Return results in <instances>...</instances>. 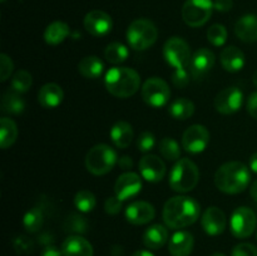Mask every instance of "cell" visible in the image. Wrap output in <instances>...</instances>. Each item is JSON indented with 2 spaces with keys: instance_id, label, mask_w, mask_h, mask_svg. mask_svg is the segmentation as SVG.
<instances>
[{
  "instance_id": "obj_40",
  "label": "cell",
  "mask_w": 257,
  "mask_h": 256,
  "mask_svg": "<svg viewBox=\"0 0 257 256\" xmlns=\"http://www.w3.org/2000/svg\"><path fill=\"white\" fill-rule=\"evenodd\" d=\"M13 70H14V63H13L12 58L5 53H2L0 54V80L5 82L9 79Z\"/></svg>"
},
{
  "instance_id": "obj_51",
  "label": "cell",
  "mask_w": 257,
  "mask_h": 256,
  "mask_svg": "<svg viewBox=\"0 0 257 256\" xmlns=\"http://www.w3.org/2000/svg\"><path fill=\"white\" fill-rule=\"evenodd\" d=\"M132 256H155V255L148 250H138L136 251V252H133Z\"/></svg>"
},
{
  "instance_id": "obj_20",
  "label": "cell",
  "mask_w": 257,
  "mask_h": 256,
  "mask_svg": "<svg viewBox=\"0 0 257 256\" xmlns=\"http://www.w3.org/2000/svg\"><path fill=\"white\" fill-rule=\"evenodd\" d=\"M62 251L64 256H93V246L80 235H70L63 241Z\"/></svg>"
},
{
  "instance_id": "obj_45",
  "label": "cell",
  "mask_w": 257,
  "mask_h": 256,
  "mask_svg": "<svg viewBox=\"0 0 257 256\" xmlns=\"http://www.w3.org/2000/svg\"><path fill=\"white\" fill-rule=\"evenodd\" d=\"M232 0H215L213 2V7H215V10L221 13H227L232 9Z\"/></svg>"
},
{
  "instance_id": "obj_15",
  "label": "cell",
  "mask_w": 257,
  "mask_h": 256,
  "mask_svg": "<svg viewBox=\"0 0 257 256\" xmlns=\"http://www.w3.org/2000/svg\"><path fill=\"white\" fill-rule=\"evenodd\" d=\"M226 223V215L221 208L216 206L206 208L201 217V225L205 232L210 236H218L225 231Z\"/></svg>"
},
{
  "instance_id": "obj_9",
  "label": "cell",
  "mask_w": 257,
  "mask_h": 256,
  "mask_svg": "<svg viewBox=\"0 0 257 256\" xmlns=\"http://www.w3.org/2000/svg\"><path fill=\"white\" fill-rule=\"evenodd\" d=\"M142 98L150 107H165L171 99L170 85L166 80L158 77L148 78L142 85Z\"/></svg>"
},
{
  "instance_id": "obj_46",
  "label": "cell",
  "mask_w": 257,
  "mask_h": 256,
  "mask_svg": "<svg viewBox=\"0 0 257 256\" xmlns=\"http://www.w3.org/2000/svg\"><path fill=\"white\" fill-rule=\"evenodd\" d=\"M40 256H64V255H63L62 248L57 247V246L54 245H49V246H45V247L43 248Z\"/></svg>"
},
{
  "instance_id": "obj_35",
  "label": "cell",
  "mask_w": 257,
  "mask_h": 256,
  "mask_svg": "<svg viewBox=\"0 0 257 256\" xmlns=\"http://www.w3.org/2000/svg\"><path fill=\"white\" fill-rule=\"evenodd\" d=\"M160 152L167 161L181 160V148L176 140L171 137H165L160 142Z\"/></svg>"
},
{
  "instance_id": "obj_7",
  "label": "cell",
  "mask_w": 257,
  "mask_h": 256,
  "mask_svg": "<svg viewBox=\"0 0 257 256\" xmlns=\"http://www.w3.org/2000/svg\"><path fill=\"white\" fill-rule=\"evenodd\" d=\"M163 57L166 62L175 69H187L190 68L191 54L190 45L180 37H172L163 45Z\"/></svg>"
},
{
  "instance_id": "obj_39",
  "label": "cell",
  "mask_w": 257,
  "mask_h": 256,
  "mask_svg": "<svg viewBox=\"0 0 257 256\" xmlns=\"http://www.w3.org/2000/svg\"><path fill=\"white\" fill-rule=\"evenodd\" d=\"M156 146V137L153 133L148 132H142L137 138V148L143 153H147L150 151H152Z\"/></svg>"
},
{
  "instance_id": "obj_21",
  "label": "cell",
  "mask_w": 257,
  "mask_h": 256,
  "mask_svg": "<svg viewBox=\"0 0 257 256\" xmlns=\"http://www.w3.org/2000/svg\"><path fill=\"white\" fill-rule=\"evenodd\" d=\"M220 62L226 72H240L245 65V54L240 48L230 45L222 49L220 54Z\"/></svg>"
},
{
  "instance_id": "obj_38",
  "label": "cell",
  "mask_w": 257,
  "mask_h": 256,
  "mask_svg": "<svg viewBox=\"0 0 257 256\" xmlns=\"http://www.w3.org/2000/svg\"><path fill=\"white\" fill-rule=\"evenodd\" d=\"M13 247L18 255H28L34 250V242L27 236L20 235L13 240Z\"/></svg>"
},
{
  "instance_id": "obj_50",
  "label": "cell",
  "mask_w": 257,
  "mask_h": 256,
  "mask_svg": "<svg viewBox=\"0 0 257 256\" xmlns=\"http://www.w3.org/2000/svg\"><path fill=\"white\" fill-rule=\"evenodd\" d=\"M250 195H251V197H252V200L257 203V180L252 183V185H251Z\"/></svg>"
},
{
  "instance_id": "obj_30",
  "label": "cell",
  "mask_w": 257,
  "mask_h": 256,
  "mask_svg": "<svg viewBox=\"0 0 257 256\" xmlns=\"http://www.w3.org/2000/svg\"><path fill=\"white\" fill-rule=\"evenodd\" d=\"M25 102L19 93L15 90H8L2 98V110L8 114H20L24 112Z\"/></svg>"
},
{
  "instance_id": "obj_37",
  "label": "cell",
  "mask_w": 257,
  "mask_h": 256,
  "mask_svg": "<svg viewBox=\"0 0 257 256\" xmlns=\"http://www.w3.org/2000/svg\"><path fill=\"white\" fill-rule=\"evenodd\" d=\"M207 39L215 47H222L227 40V29L222 24H213L207 30Z\"/></svg>"
},
{
  "instance_id": "obj_36",
  "label": "cell",
  "mask_w": 257,
  "mask_h": 256,
  "mask_svg": "<svg viewBox=\"0 0 257 256\" xmlns=\"http://www.w3.org/2000/svg\"><path fill=\"white\" fill-rule=\"evenodd\" d=\"M33 84V78L28 70L20 69L12 77V89L17 93H25L30 89Z\"/></svg>"
},
{
  "instance_id": "obj_47",
  "label": "cell",
  "mask_w": 257,
  "mask_h": 256,
  "mask_svg": "<svg viewBox=\"0 0 257 256\" xmlns=\"http://www.w3.org/2000/svg\"><path fill=\"white\" fill-rule=\"evenodd\" d=\"M38 242L42 243V245L44 246L53 245V242H54V237H53V235L50 232H42L39 235V237H38Z\"/></svg>"
},
{
  "instance_id": "obj_11",
  "label": "cell",
  "mask_w": 257,
  "mask_h": 256,
  "mask_svg": "<svg viewBox=\"0 0 257 256\" xmlns=\"http://www.w3.org/2000/svg\"><path fill=\"white\" fill-rule=\"evenodd\" d=\"M210 143V132L202 124H192L183 132L182 147L186 152L197 155L203 152Z\"/></svg>"
},
{
  "instance_id": "obj_33",
  "label": "cell",
  "mask_w": 257,
  "mask_h": 256,
  "mask_svg": "<svg viewBox=\"0 0 257 256\" xmlns=\"http://www.w3.org/2000/svg\"><path fill=\"white\" fill-rule=\"evenodd\" d=\"M74 205L80 212H90L97 206V198L89 190H80L74 196Z\"/></svg>"
},
{
  "instance_id": "obj_18",
  "label": "cell",
  "mask_w": 257,
  "mask_h": 256,
  "mask_svg": "<svg viewBox=\"0 0 257 256\" xmlns=\"http://www.w3.org/2000/svg\"><path fill=\"white\" fill-rule=\"evenodd\" d=\"M215 64V54L207 48H201L192 54L190 63V73L195 78H202L212 69Z\"/></svg>"
},
{
  "instance_id": "obj_54",
  "label": "cell",
  "mask_w": 257,
  "mask_h": 256,
  "mask_svg": "<svg viewBox=\"0 0 257 256\" xmlns=\"http://www.w3.org/2000/svg\"><path fill=\"white\" fill-rule=\"evenodd\" d=\"M0 2H2V3H5V2H7V0H0Z\"/></svg>"
},
{
  "instance_id": "obj_10",
  "label": "cell",
  "mask_w": 257,
  "mask_h": 256,
  "mask_svg": "<svg viewBox=\"0 0 257 256\" xmlns=\"http://www.w3.org/2000/svg\"><path fill=\"white\" fill-rule=\"evenodd\" d=\"M257 217L253 210L247 206H240L231 215L230 228L231 232L237 238L250 237L256 230Z\"/></svg>"
},
{
  "instance_id": "obj_41",
  "label": "cell",
  "mask_w": 257,
  "mask_h": 256,
  "mask_svg": "<svg viewBox=\"0 0 257 256\" xmlns=\"http://www.w3.org/2000/svg\"><path fill=\"white\" fill-rule=\"evenodd\" d=\"M231 256H257V247L250 242L238 243L233 247Z\"/></svg>"
},
{
  "instance_id": "obj_1",
  "label": "cell",
  "mask_w": 257,
  "mask_h": 256,
  "mask_svg": "<svg viewBox=\"0 0 257 256\" xmlns=\"http://www.w3.org/2000/svg\"><path fill=\"white\" fill-rule=\"evenodd\" d=\"M201 206L195 198L188 196L171 197L163 206V221L167 227L180 230L191 226L198 220Z\"/></svg>"
},
{
  "instance_id": "obj_19",
  "label": "cell",
  "mask_w": 257,
  "mask_h": 256,
  "mask_svg": "<svg viewBox=\"0 0 257 256\" xmlns=\"http://www.w3.org/2000/svg\"><path fill=\"white\" fill-rule=\"evenodd\" d=\"M195 246V238L188 231L181 230L172 235L168 242L171 256H190Z\"/></svg>"
},
{
  "instance_id": "obj_43",
  "label": "cell",
  "mask_w": 257,
  "mask_h": 256,
  "mask_svg": "<svg viewBox=\"0 0 257 256\" xmlns=\"http://www.w3.org/2000/svg\"><path fill=\"white\" fill-rule=\"evenodd\" d=\"M122 200L117 197V196H113V197H108L104 202V210L108 215H118L122 210Z\"/></svg>"
},
{
  "instance_id": "obj_16",
  "label": "cell",
  "mask_w": 257,
  "mask_h": 256,
  "mask_svg": "<svg viewBox=\"0 0 257 256\" xmlns=\"http://www.w3.org/2000/svg\"><path fill=\"white\" fill-rule=\"evenodd\" d=\"M140 172L148 182H160L166 175V165L158 156L146 155L140 161Z\"/></svg>"
},
{
  "instance_id": "obj_48",
  "label": "cell",
  "mask_w": 257,
  "mask_h": 256,
  "mask_svg": "<svg viewBox=\"0 0 257 256\" xmlns=\"http://www.w3.org/2000/svg\"><path fill=\"white\" fill-rule=\"evenodd\" d=\"M118 166H119L122 170H130L133 166V161L130 156H122L120 158H118Z\"/></svg>"
},
{
  "instance_id": "obj_34",
  "label": "cell",
  "mask_w": 257,
  "mask_h": 256,
  "mask_svg": "<svg viewBox=\"0 0 257 256\" xmlns=\"http://www.w3.org/2000/svg\"><path fill=\"white\" fill-rule=\"evenodd\" d=\"M63 228H64L65 232L82 235L88 231V222L85 217H83L79 213H72L64 220Z\"/></svg>"
},
{
  "instance_id": "obj_4",
  "label": "cell",
  "mask_w": 257,
  "mask_h": 256,
  "mask_svg": "<svg viewBox=\"0 0 257 256\" xmlns=\"http://www.w3.org/2000/svg\"><path fill=\"white\" fill-rule=\"evenodd\" d=\"M200 180V171L190 158H181L170 173V186L175 192L186 193L192 191Z\"/></svg>"
},
{
  "instance_id": "obj_42",
  "label": "cell",
  "mask_w": 257,
  "mask_h": 256,
  "mask_svg": "<svg viewBox=\"0 0 257 256\" xmlns=\"http://www.w3.org/2000/svg\"><path fill=\"white\" fill-rule=\"evenodd\" d=\"M172 83L177 88H185L190 83V69H175L172 74Z\"/></svg>"
},
{
  "instance_id": "obj_49",
  "label": "cell",
  "mask_w": 257,
  "mask_h": 256,
  "mask_svg": "<svg viewBox=\"0 0 257 256\" xmlns=\"http://www.w3.org/2000/svg\"><path fill=\"white\" fill-rule=\"evenodd\" d=\"M250 168L252 172L257 173V152L253 153L250 158Z\"/></svg>"
},
{
  "instance_id": "obj_29",
  "label": "cell",
  "mask_w": 257,
  "mask_h": 256,
  "mask_svg": "<svg viewBox=\"0 0 257 256\" xmlns=\"http://www.w3.org/2000/svg\"><path fill=\"white\" fill-rule=\"evenodd\" d=\"M18 138V125L12 118L3 117L0 119V147L7 150L15 143Z\"/></svg>"
},
{
  "instance_id": "obj_52",
  "label": "cell",
  "mask_w": 257,
  "mask_h": 256,
  "mask_svg": "<svg viewBox=\"0 0 257 256\" xmlns=\"http://www.w3.org/2000/svg\"><path fill=\"white\" fill-rule=\"evenodd\" d=\"M252 80H253V84H255V87L257 88V70L255 73H253V78H252Z\"/></svg>"
},
{
  "instance_id": "obj_53",
  "label": "cell",
  "mask_w": 257,
  "mask_h": 256,
  "mask_svg": "<svg viewBox=\"0 0 257 256\" xmlns=\"http://www.w3.org/2000/svg\"><path fill=\"white\" fill-rule=\"evenodd\" d=\"M211 256H226V255H225V253H222V252H215V253H212Z\"/></svg>"
},
{
  "instance_id": "obj_32",
  "label": "cell",
  "mask_w": 257,
  "mask_h": 256,
  "mask_svg": "<svg viewBox=\"0 0 257 256\" xmlns=\"http://www.w3.org/2000/svg\"><path fill=\"white\" fill-rule=\"evenodd\" d=\"M44 223V215L39 207H33L28 211L23 217V226L30 233H35L40 231Z\"/></svg>"
},
{
  "instance_id": "obj_55",
  "label": "cell",
  "mask_w": 257,
  "mask_h": 256,
  "mask_svg": "<svg viewBox=\"0 0 257 256\" xmlns=\"http://www.w3.org/2000/svg\"><path fill=\"white\" fill-rule=\"evenodd\" d=\"M256 237H257V233H256Z\"/></svg>"
},
{
  "instance_id": "obj_14",
  "label": "cell",
  "mask_w": 257,
  "mask_h": 256,
  "mask_svg": "<svg viewBox=\"0 0 257 256\" xmlns=\"http://www.w3.org/2000/svg\"><path fill=\"white\" fill-rule=\"evenodd\" d=\"M142 191V180L136 172H124L114 183V193L119 200L125 201L137 196Z\"/></svg>"
},
{
  "instance_id": "obj_28",
  "label": "cell",
  "mask_w": 257,
  "mask_h": 256,
  "mask_svg": "<svg viewBox=\"0 0 257 256\" xmlns=\"http://www.w3.org/2000/svg\"><path fill=\"white\" fill-rule=\"evenodd\" d=\"M168 113L177 120H186L195 113V103L187 98H177L168 107Z\"/></svg>"
},
{
  "instance_id": "obj_22",
  "label": "cell",
  "mask_w": 257,
  "mask_h": 256,
  "mask_svg": "<svg viewBox=\"0 0 257 256\" xmlns=\"http://www.w3.org/2000/svg\"><path fill=\"white\" fill-rule=\"evenodd\" d=\"M64 92L57 83H47L38 92V102L43 108L52 109L63 102Z\"/></svg>"
},
{
  "instance_id": "obj_5",
  "label": "cell",
  "mask_w": 257,
  "mask_h": 256,
  "mask_svg": "<svg viewBox=\"0 0 257 256\" xmlns=\"http://www.w3.org/2000/svg\"><path fill=\"white\" fill-rule=\"evenodd\" d=\"M118 162L117 152L110 146L100 143L88 151L85 156V168L95 176L107 175Z\"/></svg>"
},
{
  "instance_id": "obj_12",
  "label": "cell",
  "mask_w": 257,
  "mask_h": 256,
  "mask_svg": "<svg viewBox=\"0 0 257 256\" xmlns=\"http://www.w3.org/2000/svg\"><path fill=\"white\" fill-rule=\"evenodd\" d=\"M243 103V93L237 87H227L221 90L215 98V108L221 114L236 113Z\"/></svg>"
},
{
  "instance_id": "obj_6",
  "label": "cell",
  "mask_w": 257,
  "mask_h": 256,
  "mask_svg": "<svg viewBox=\"0 0 257 256\" xmlns=\"http://www.w3.org/2000/svg\"><path fill=\"white\" fill-rule=\"evenodd\" d=\"M158 38L155 23L148 19H137L127 29V42L135 50H146L152 47Z\"/></svg>"
},
{
  "instance_id": "obj_23",
  "label": "cell",
  "mask_w": 257,
  "mask_h": 256,
  "mask_svg": "<svg viewBox=\"0 0 257 256\" xmlns=\"http://www.w3.org/2000/svg\"><path fill=\"white\" fill-rule=\"evenodd\" d=\"M235 34L245 43L257 42V17L253 14L243 15L236 22Z\"/></svg>"
},
{
  "instance_id": "obj_2",
  "label": "cell",
  "mask_w": 257,
  "mask_h": 256,
  "mask_svg": "<svg viewBox=\"0 0 257 256\" xmlns=\"http://www.w3.org/2000/svg\"><path fill=\"white\" fill-rule=\"evenodd\" d=\"M251 175L247 166L238 161L223 163L215 173V185L221 192L237 195L250 185Z\"/></svg>"
},
{
  "instance_id": "obj_26",
  "label": "cell",
  "mask_w": 257,
  "mask_h": 256,
  "mask_svg": "<svg viewBox=\"0 0 257 256\" xmlns=\"http://www.w3.org/2000/svg\"><path fill=\"white\" fill-rule=\"evenodd\" d=\"M78 70L87 79H97L104 70V63L97 55H87L78 64Z\"/></svg>"
},
{
  "instance_id": "obj_31",
  "label": "cell",
  "mask_w": 257,
  "mask_h": 256,
  "mask_svg": "<svg viewBox=\"0 0 257 256\" xmlns=\"http://www.w3.org/2000/svg\"><path fill=\"white\" fill-rule=\"evenodd\" d=\"M128 54H130L128 48L118 42L110 43L104 49V58L107 59V62L112 63V64H120V63L125 62Z\"/></svg>"
},
{
  "instance_id": "obj_13",
  "label": "cell",
  "mask_w": 257,
  "mask_h": 256,
  "mask_svg": "<svg viewBox=\"0 0 257 256\" xmlns=\"http://www.w3.org/2000/svg\"><path fill=\"white\" fill-rule=\"evenodd\" d=\"M84 28L93 37H104L112 30L113 20L103 10H90L84 17Z\"/></svg>"
},
{
  "instance_id": "obj_27",
  "label": "cell",
  "mask_w": 257,
  "mask_h": 256,
  "mask_svg": "<svg viewBox=\"0 0 257 256\" xmlns=\"http://www.w3.org/2000/svg\"><path fill=\"white\" fill-rule=\"evenodd\" d=\"M69 25L64 22H53L44 32V40L49 45H58L64 42L69 35Z\"/></svg>"
},
{
  "instance_id": "obj_44",
  "label": "cell",
  "mask_w": 257,
  "mask_h": 256,
  "mask_svg": "<svg viewBox=\"0 0 257 256\" xmlns=\"http://www.w3.org/2000/svg\"><path fill=\"white\" fill-rule=\"evenodd\" d=\"M246 108H247L248 114L252 118L257 119V92H253L247 98V103H246Z\"/></svg>"
},
{
  "instance_id": "obj_8",
  "label": "cell",
  "mask_w": 257,
  "mask_h": 256,
  "mask_svg": "<svg viewBox=\"0 0 257 256\" xmlns=\"http://www.w3.org/2000/svg\"><path fill=\"white\" fill-rule=\"evenodd\" d=\"M213 9L212 0H186L182 7V19L191 28L202 27L210 20Z\"/></svg>"
},
{
  "instance_id": "obj_24",
  "label": "cell",
  "mask_w": 257,
  "mask_h": 256,
  "mask_svg": "<svg viewBox=\"0 0 257 256\" xmlns=\"http://www.w3.org/2000/svg\"><path fill=\"white\" fill-rule=\"evenodd\" d=\"M168 230L163 225H151L143 233V243L150 250H160L167 243Z\"/></svg>"
},
{
  "instance_id": "obj_17",
  "label": "cell",
  "mask_w": 257,
  "mask_h": 256,
  "mask_svg": "<svg viewBox=\"0 0 257 256\" xmlns=\"http://www.w3.org/2000/svg\"><path fill=\"white\" fill-rule=\"evenodd\" d=\"M155 206L146 201H135L125 208V218L132 225H146L155 218Z\"/></svg>"
},
{
  "instance_id": "obj_25",
  "label": "cell",
  "mask_w": 257,
  "mask_h": 256,
  "mask_svg": "<svg viewBox=\"0 0 257 256\" xmlns=\"http://www.w3.org/2000/svg\"><path fill=\"white\" fill-rule=\"evenodd\" d=\"M109 136L115 147L127 148L132 143L135 133H133V128L130 123L125 120H118L110 128Z\"/></svg>"
},
{
  "instance_id": "obj_3",
  "label": "cell",
  "mask_w": 257,
  "mask_h": 256,
  "mask_svg": "<svg viewBox=\"0 0 257 256\" xmlns=\"http://www.w3.org/2000/svg\"><path fill=\"white\" fill-rule=\"evenodd\" d=\"M105 89L117 98L135 95L141 87V77L135 69L128 67H113L105 73Z\"/></svg>"
}]
</instances>
